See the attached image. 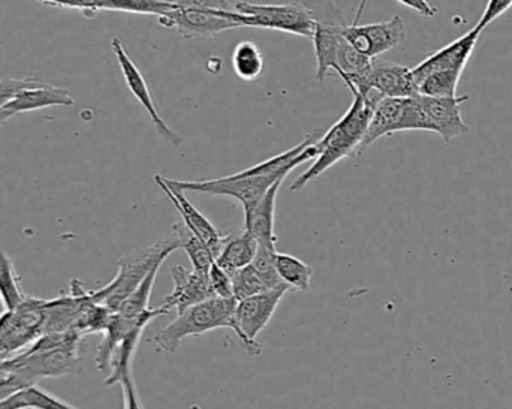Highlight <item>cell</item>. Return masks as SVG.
Returning a JSON list of instances; mask_svg holds the SVG:
<instances>
[{
    "label": "cell",
    "mask_w": 512,
    "mask_h": 409,
    "mask_svg": "<svg viewBox=\"0 0 512 409\" xmlns=\"http://www.w3.org/2000/svg\"><path fill=\"white\" fill-rule=\"evenodd\" d=\"M352 96H354V101L348 111L319 140H316L315 144L318 147L319 155L316 156L312 167L292 182V192L306 188L310 182L318 179L328 168L333 167L342 159L354 158L358 146L366 134L373 110L384 96L373 89L369 90L366 95L355 92L352 93Z\"/></svg>",
    "instance_id": "1"
},
{
    "label": "cell",
    "mask_w": 512,
    "mask_h": 409,
    "mask_svg": "<svg viewBox=\"0 0 512 409\" xmlns=\"http://www.w3.org/2000/svg\"><path fill=\"white\" fill-rule=\"evenodd\" d=\"M83 333H71L62 344L51 347H29L0 366L2 374H14L26 384H36L44 378L65 377L83 371Z\"/></svg>",
    "instance_id": "2"
},
{
    "label": "cell",
    "mask_w": 512,
    "mask_h": 409,
    "mask_svg": "<svg viewBox=\"0 0 512 409\" xmlns=\"http://www.w3.org/2000/svg\"><path fill=\"white\" fill-rule=\"evenodd\" d=\"M237 300L234 297H212L189 306L177 314L176 320L159 330L152 342L162 353L174 354L183 339L197 338L218 329L233 330V315Z\"/></svg>",
    "instance_id": "3"
},
{
    "label": "cell",
    "mask_w": 512,
    "mask_h": 409,
    "mask_svg": "<svg viewBox=\"0 0 512 409\" xmlns=\"http://www.w3.org/2000/svg\"><path fill=\"white\" fill-rule=\"evenodd\" d=\"M179 249L176 237L173 240H159L146 248L135 249L131 254L120 258L116 278L98 291H92L96 303L107 306L116 312L123 300L138 287L153 267L164 263L174 251Z\"/></svg>",
    "instance_id": "4"
},
{
    "label": "cell",
    "mask_w": 512,
    "mask_h": 409,
    "mask_svg": "<svg viewBox=\"0 0 512 409\" xmlns=\"http://www.w3.org/2000/svg\"><path fill=\"white\" fill-rule=\"evenodd\" d=\"M234 9L239 12L243 27L279 30L312 39L316 29L315 12L304 3H283V5H258V3L237 2Z\"/></svg>",
    "instance_id": "5"
},
{
    "label": "cell",
    "mask_w": 512,
    "mask_h": 409,
    "mask_svg": "<svg viewBox=\"0 0 512 409\" xmlns=\"http://www.w3.org/2000/svg\"><path fill=\"white\" fill-rule=\"evenodd\" d=\"M45 300L26 297L14 311L0 314V365L32 347L44 332Z\"/></svg>",
    "instance_id": "6"
},
{
    "label": "cell",
    "mask_w": 512,
    "mask_h": 409,
    "mask_svg": "<svg viewBox=\"0 0 512 409\" xmlns=\"http://www.w3.org/2000/svg\"><path fill=\"white\" fill-rule=\"evenodd\" d=\"M288 291L289 287L273 288L237 302L233 315V333L249 356H261L262 347L256 342V336L268 326L280 300Z\"/></svg>",
    "instance_id": "7"
},
{
    "label": "cell",
    "mask_w": 512,
    "mask_h": 409,
    "mask_svg": "<svg viewBox=\"0 0 512 409\" xmlns=\"http://www.w3.org/2000/svg\"><path fill=\"white\" fill-rule=\"evenodd\" d=\"M283 174H261V176H242L236 173L231 176L212 180H176L170 179L183 191L201 192L207 195L234 198L243 206V210L254 206L256 201L268 191L279 179H286Z\"/></svg>",
    "instance_id": "8"
},
{
    "label": "cell",
    "mask_w": 512,
    "mask_h": 409,
    "mask_svg": "<svg viewBox=\"0 0 512 409\" xmlns=\"http://www.w3.org/2000/svg\"><path fill=\"white\" fill-rule=\"evenodd\" d=\"M158 23L165 29L174 30L185 39L218 35L225 30L243 27L236 9L219 11V9H195L177 5L165 14L158 15Z\"/></svg>",
    "instance_id": "9"
},
{
    "label": "cell",
    "mask_w": 512,
    "mask_h": 409,
    "mask_svg": "<svg viewBox=\"0 0 512 409\" xmlns=\"http://www.w3.org/2000/svg\"><path fill=\"white\" fill-rule=\"evenodd\" d=\"M343 38L364 56L376 59L381 54L399 47L406 39L405 21L394 15L388 21L372 24H346Z\"/></svg>",
    "instance_id": "10"
},
{
    "label": "cell",
    "mask_w": 512,
    "mask_h": 409,
    "mask_svg": "<svg viewBox=\"0 0 512 409\" xmlns=\"http://www.w3.org/2000/svg\"><path fill=\"white\" fill-rule=\"evenodd\" d=\"M111 47H113L114 56H116L120 69H122L123 78H125V83L126 86H128L129 92H131L132 95H134V98L143 105V108L146 110V113L149 114L150 120H152L153 126H155L159 137L164 138L167 143L179 147L180 144L183 143V138L180 137L176 131H173V129L165 123V120L162 119L158 108H156L155 102H153L149 84H147L144 75L141 74L140 68L135 65L134 60L129 56L125 45L122 44V41H120L119 38H113V41H111Z\"/></svg>",
    "instance_id": "11"
},
{
    "label": "cell",
    "mask_w": 512,
    "mask_h": 409,
    "mask_svg": "<svg viewBox=\"0 0 512 409\" xmlns=\"http://www.w3.org/2000/svg\"><path fill=\"white\" fill-rule=\"evenodd\" d=\"M144 330L146 327H137L117 344L108 366V377L105 378V386L120 384L126 408H143L135 386L134 359Z\"/></svg>",
    "instance_id": "12"
},
{
    "label": "cell",
    "mask_w": 512,
    "mask_h": 409,
    "mask_svg": "<svg viewBox=\"0 0 512 409\" xmlns=\"http://www.w3.org/2000/svg\"><path fill=\"white\" fill-rule=\"evenodd\" d=\"M155 183L164 191V194L167 195L168 200L173 203V206L179 210L183 218V224H185L195 236L200 237V239L209 246L215 258L218 257L230 233H222L221 230H218V228L188 200V197L183 194L185 191L179 188V186L174 185L168 177L156 174Z\"/></svg>",
    "instance_id": "13"
},
{
    "label": "cell",
    "mask_w": 512,
    "mask_h": 409,
    "mask_svg": "<svg viewBox=\"0 0 512 409\" xmlns=\"http://www.w3.org/2000/svg\"><path fill=\"white\" fill-rule=\"evenodd\" d=\"M469 96H424L418 95L424 116H426L429 132L441 135L445 143L469 132L462 117V104Z\"/></svg>",
    "instance_id": "14"
},
{
    "label": "cell",
    "mask_w": 512,
    "mask_h": 409,
    "mask_svg": "<svg viewBox=\"0 0 512 409\" xmlns=\"http://www.w3.org/2000/svg\"><path fill=\"white\" fill-rule=\"evenodd\" d=\"M481 32L483 30L475 26L471 32L466 33L462 38L456 39L451 44L445 45L444 48L424 59L420 65L412 68V78H414L415 86L432 72L444 71V69L465 71L466 65H468L469 59H471L472 53L477 47Z\"/></svg>",
    "instance_id": "15"
},
{
    "label": "cell",
    "mask_w": 512,
    "mask_h": 409,
    "mask_svg": "<svg viewBox=\"0 0 512 409\" xmlns=\"http://www.w3.org/2000/svg\"><path fill=\"white\" fill-rule=\"evenodd\" d=\"M170 273L173 279V291L165 297L164 302L170 311L176 309L177 314H180L189 306L215 297L210 287L209 273H200L183 266H174Z\"/></svg>",
    "instance_id": "16"
},
{
    "label": "cell",
    "mask_w": 512,
    "mask_h": 409,
    "mask_svg": "<svg viewBox=\"0 0 512 409\" xmlns=\"http://www.w3.org/2000/svg\"><path fill=\"white\" fill-rule=\"evenodd\" d=\"M168 314H170V309L165 305H162L161 308H149L147 311H144L143 314L134 318L122 317V315L114 312L107 329L102 333L104 338H102L101 344H99L98 353H96L95 357L96 368L104 372V374H108V366H110L111 356H113V351L114 348L117 347V344H119L128 333L137 329V327H147L152 321H155L156 318L165 317V315Z\"/></svg>",
    "instance_id": "17"
},
{
    "label": "cell",
    "mask_w": 512,
    "mask_h": 409,
    "mask_svg": "<svg viewBox=\"0 0 512 409\" xmlns=\"http://www.w3.org/2000/svg\"><path fill=\"white\" fill-rule=\"evenodd\" d=\"M372 89L381 93L384 98H409L418 95L411 68L378 59H373L367 77L366 93Z\"/></svg>",
    "instance_id": "18"
},
{
    "label": "cell",
    "mask_w": 512,
    "mask_h": 409,
    "mask_svg": "<svg viewBox=\"0 0 512 409\" xmlns=\"http://www.w3.org/2000/svg\"><path fill=\"white\" fill-rule=\"evenodd\" d=\"M74 102L71 92L65 87L42 84L39 81V83L23 87L15 92L12 98L3 105V108L15 116L18 113L42 110V108L71 107Z\"/></svg>",
    "instance_id": "19"
},
{
    "label": "cell",
    "mask_w": 512,
    "mask_h": 409,
    "mask_svg": "<svg viewBox=\"0 0 512 409\" xmlns=\"http://www.w3.org/2000/svg\"><path fill=\"white\" fill-rule=\"evenodd\" d=\"M283 180H277L268 191L259 198L254 206L245 210V228L255 237L258 245L276 248L277 236L274 233V215H276V201Z\"/></svg>",
    "instance_id": "20"
},
{
    "label": "cell",
    "mask_w": 512,
    "mask_h": 409,
    "mask_svg": "<svg viewBox=\"0 0 512 409\" xmlns=\"http://www.w3.org/2000/svg\"><path fill=\"white\" fill-rule=\"evenodd\" d=\"M406 99L408 98H382L376 104L370 117L369 126H367L366 134L363 141L358 146L355 156H360L366 152L370 146L379 138L387 137V135L402 132L403 113H405Z\"/></svg>",
    "instance_id": "21"
},
{
    "label": "cell",
    "mask_w": 512,
    "mask_h": 409,
    "mask_svg": "<svg viewBox=\"0 0 512 409\" xmlns=\"http://www.w3.org/2000/svg\"><path fill=\"white\" fill-rule=\"evenodd\" d=\"M256 251L258 242L246 228H243L239 233H230L215 261L222 269L233 275L254 261Z\"/></svg>",
    "instance_id": "22"
},
{
    "label": "cell",
    "mask_w": 512,
    "mask_h": 409,
    "mask_svg": "<svg viewBox=\"0 0 512 409\" xmlns=\"http://www.w3.org/2000/svg\"><path fill=\"white\" fill-rule=\"evenodd\" d=\"M74 409L53 393L42 389L39 383L27 384L0 404V409Z\"/></svg>",
    "instance_id": "23"
},
{
    "label": "cell",
    "mask_w": 512,
    "mask_h": 409,
    "mask_svg": "<svg viewBox=\"0 0 512 409\" xmlns=\"http://www.w3.org/2000/svg\"><path fill=\"white\" fill-rule=\"evenodd\" d=\"M174 237L179 242V249H183L192 263V269L200 273H209L210 267L215 263V255L209 246L195 236L183 222L173 225Z\"/></svg>",
    "instance_id": "24"
},
{
    "label": "cell",
    "mask_w": 512,
    "mask_h": 409,
    "mask_svg": "<svg viewBox=\"0 0 512 409\" xmlns=\"http://www.w3.org/2000/svg\"><path fill=\"white\" fill-rule=\"evenodd\" d=\"M26 297L14 261L5 251H0V305L3 311H14Z\"/></svg>",
    "instance_id": "25"
},
{
    "label": "cell",
    "mask_w": 512,
    "mask_h": 409,
    "mask_svg": "<svg viewBox=\"0 0 512 409\" xmlns=\"http://www.w3.org/2000/svg\"><path fill=\"white\" fill-rule=\"evenodd\" d=\"M231 65L240 80L255 81L264 72V56L254 42H239L231 56Z\"/></svg>",
    "instance_id": "26"
},
{
    "label": "cell",
    "mask_w": 512,
    "mask_h": 409,
    "mask_svg": "<svg viewBox=\"0 0 512 409\" xmlns=\"http://www.w3.org/2000/svg\"><path fill=\"white\" fill-rule=\"evenodd\" d=\"M276 269L280 279L295 291H309L313 269L300 258L289 254H276Z\"/></svg>",
    "instance_id": "27"
},
{
    "label": "cell",
    "mask_w": 512,
    "mask_h": 409,
    "mask_svg": "<svg viewBox=\"0 0 512 409\" xmlns=\"http://www.w3.org/2000/svg\"><path fill=\"white\" fill-rule=\"evenodd\" d=\"M161 266L162 264H159V266L153 267V269L147 273L146 278H144L143 281L138 284V287L123 300L122 305H120V308L116 311L117 314L126 318H134L143 314L144 311L150 308V297H152L156 276H158Z\"/></svg>",
    "instance_id": "28"
},
{
    "label": "cell",
    "mask_w": 512,
    "mask_h": 409,
    "mask_svg": "<svg viewBox=\"0 0 512 409\" xmlns=\"http://www.w3.org/2000/svg\"><path fill=\"white\" fill-rule=\"evenodd\" d=\"M462 74V71L456 69L432 72L417 84L418 95L456 96L457 84Z\"/></svg>",
    "instance_id": "29"
},
{
    "label": "cell",
    "mask_w": 512,
    "mask_h": 409,
    "mask_svg": "<svg viewBox=\"0 0 512 409\" xmlns=\"http://www.w3.org/2000/svg\"><path fill=\"white\" fill-rule=\"evenodd\" d=\"M276 248L270 246L258 245V251L251 266L254 267L255 272L258 273L259 278L264 282L268 290L273 288L288 287L285 282L280 279L279 273L276 269ZM291 290V288H289Z\"/></svg>",
    "instance_id": "30"
},
{
    "label": "cell",
    "mask_w": 512,
    "mask_h": 409,
    "mask_svg": "<svg viewBox=\"0 0 512 409\" xmlns=\"http://www.w3.org/2000/svg\"><path fill=\"white\" fill-rule=\"evenodd\" d=\"M231 278H233L234 299H236L237 302L268 290L251 264L234 272Z\"/></svg>",
    "instance_id": "31"
},
{
    "label": "cell",
    "mask_w": 512,
    "mask_h": 409,
    "mask_svg": "<svg viewBox=\"0 0 512 409\" xmlns=\"http://www.w3.org/2000/svg\"><path fill=\"white\" fill-rule=\"evenodd\" d=\"M209 282L215 297H234L233 278L216 261L210 267Z\"/></svg>",
    "instance_id": "32"
},
{
    "label": "cell",
    "mask_w": 512,
    "mask_h": 409,
    "mask_svg": "<svg viewBox=\"0 0 512 409\" xmlns=\"http://www.w3.org/2000/svg\"><path fill=\"white\" fill-rule=\"evenodd\" d=\"M512 6V0H489L487 2L486 9H484L481 20L478 21L477 27L481 30L486 29L490 23L496 20V18L504 15Z\"/></svg>",
    "instance_id": "33"
},
{
    "label": "cell",
    "mask_w": 512,
    "mask_h": 409,
    "mask_svg": "<svg viewBox=\"0 0 512 409\" xmlns=\"http://www.w3.org/2000/svg\"><path fill=\"white\" fill-rule=\"evenodd\" d=\"M177 6L195 9H219V11H234L230 0H176Z\"/></svg>",
    "instance_id": "34"
},
{
    "label": "cell",
    "mask_w": 512,
    "mask_h": 409,
    "mask_svg": "<svg viewBox=\"0 0 512 409\" xmlns=\"http://www.w3.org/2000/svg\"><path fill=\"white\" fill-rule=\"evenodd\" d=\"M27 386L20 377L14 374H2L0 375V404L9 396L14 395L17 390L23 389Z\"/></svg>",
    "instance_id": "35"
},
{
    "label": "cell",
    "mask_w": 512,
    "mask_h": 409,
    "mask_svg": "<svg viewBox=\"0 0 512 409\" xmlns=\"http://www.w3.org/2000/svg\"><path fill=\"white\" fill-rule=\"evenodd\" d=\"M397 2L414 9V11L423 15V17H435V15L438 14V9L430 5L429 0H397Z\"/></svg>",
    "instance_id": "36"
},
{
    "label": "cell",
    "mask_w": 512,
    "mask_h": 409,
    "mask_svg": "<svg viewBox=\"0 0 512 409\" xmlns=\"http://www.w3.org/2000/svg\"><path fill=\"white\" fill-rule=\"evenodd\" d=\"M367 2H369V0H360V3H358V9L357 14H355L354 24L360 23L361 17H363L364 9H366Z\"/></svg>",
    "instance_id": "37"
},
{
    "label": "cell",
    "mask_w": 512,
    "mask_h": 409,
    "mask_svg": "<svg viewBox=\"0 0 512 409\" xmlns=\"http://www.w3.org/2000/svg\"><path fill=\"white\" fill-rule=\"evenodd\" d=\"M12 114L9 111H6L5 108L0 107V126L5 125L9 119H11Z\"/></svg>",
    "instance_id": "38"
},
{
    "label": "cell",
    "mask_w": 512,
    "mask_h": 409,
    "mask_svg": "<svg viewBox=\"0 0 512 409\" xmlns=\"http://www.w3.org/2000/svg\"><path fill=\"white\" fill-rule=\"evenodd\" d=\"M0 366H2V365H0ZM0 375H2V369H0Z\"/></svg>",
    "instance_id": "39"
},
{
    "label": "cell",
    "mask_w": 512,
    "mask_h": 409,
    "mask_svg": "<svg viewBox=\"0 0 512 409\" xmlns=\"http://www.w3.org/2000/svg\"><path fill=\"white\" fill-rule=\"evenodd\" d=\"M510 293L512 294V288H510Z\"/></svg>",
    "instance_id": "40"
}]
</instances>
